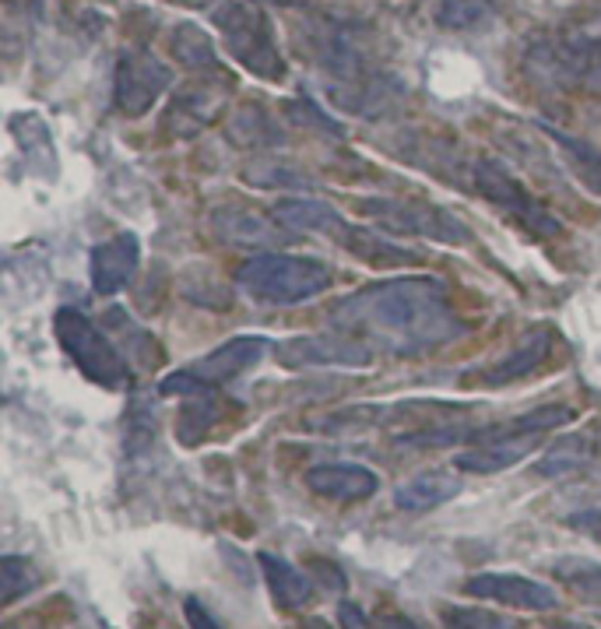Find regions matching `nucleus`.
I'll use <instances>...</instances> for the list:
<instances>
[{
	"label": "nucleus",
	"instance_id": "nucleus-16",
	"mask_svg": "<svg viewBox=\"0 0 601 629\" xmlns=\"http://www.w3.org/2000/svg\"><path fill=\"white\" fill-rule=\"evenodd\" d=\"M272 218L281 229L321 232V236H335V239H341V232L349 229V222L338 215V207H330L321 198H281L272 207Z\"/></svg>",
	"mask_w": 601,
	"mask_h": 629
},
{
	"label": "nucleus",
	"instance_id": "nucleus-10",
	"mask_svg": "<svg viewBox=\"0 0 601 629\" xmlns=\"http://www.w3.org/2000/svg\"><path fill=\"white\" fill-rule=\"evenodd\" d=\"M464 591L475 597H486V602H500L524 612H552L560 605V594H555L549 583L521 577V574H475L464 580Z\"/></svg>",
	"mask_w": 601,
	"mask_h": 629
},
{
	"label": "nucleus",
	"instance_id": "nucleus-39",
	"mask_svg": "<svg viewBox=\"0 0 601 629\" xmlns=\"http://www.w3.org/2000/svg\"><path fill=\"white\" fill-rule=\"evenodd\" d=\"M380 629H423L418 622H412L409 616H384Z\"/></svg>",
	"mask_w": 601,
	"mask_h": 629
},
{
	"label": "nucleus",
	"instance_id": "nucleus-6",
	"mask_svg": "<svg viewBox=\"0 0 601 629\" xmlns=\"http://www.w3.org/2000/svg\"><path fill=\"white\" fill-rule=\"evenodd\" d=\"M359 212L366 218L380 222L390 236H426L433 243L464 247L472 239L468 226L450 215L447 207L426 204V201H390V198H370L359 201Z\"/></svg>",
	"mask_w": 601,
	"mask_h": 629
},
{
	"label": "nucleus",
	"instance_id": "nucleus-23",
	"mask_svg": "<svg viewBox=\"0 0 601 629\" xmlns=\"http://www.w3.org/2000/svg\"><path fill=\"white\" fill-rule=\"evenodd\" d=\"M341 243L349 247L359 261L377 264V267H404V264H418V253H415V250L390 243V239L377 236L373 229L349 226V229L341 232Z\"/></svg>",
	"mask_w": 601,
	"mask_h": 629
},
{
	"label": "nucleus",
	"instance_id": "nucleus-15",
	"mask_svg": "<svg viewBox=\"0 0 601 629\" xmlns=\"http://www.w3.org/2000/svg\"><path fill=\"white\" fill-rule=\"evenodd\" d=\"M549 352H552V331L549 327H538V331L524 335L521 344L506 358H500L496 366H489L483 377H478V383L483 387H506L514 380L531 377V373H538L546 366Z\"/></svg>",
	"mask_w": 601,
	"mask_h": 629
},
{
	"label": "nucleus",
	"instance_id": "nucleus-14",
	"mask_svg": "<svg viewBox=\"0 0 601 629\" xmlns=\"http://www.w3.org/2000/svg\"><path fill=\"white\" fill-rule=\"evenodd\" d=\"M461 489H464V482L454 471L433 468V471L409 478V482H401L395 489V503L404 514H429V511H437V506L458 500Z\"/></svg>",
	"mask_w": 601,
	"mask_h": 629
},
{
	"label": "nucleus",
	"instance_id": "nucleus-17",
	"mask_svg": "<svg viewBox=\"0 0 601 629\" xmlns=\"http://www.w3.org/2000/svg\"><path fill=\"white\" fill-rule=\"evenodd\" d=\"M222 92L215 85H201V88H184L173 102H170V113H165V127L176 138H193L201 134L222 110Z\"/></svg>",
	"mask_w": 601,
	"mask_h": 629
},
{
	"label": "nucleus",
	"instance_id": "nucleus-33",
	"mask_svg": "<svg viewBox=\"0 0 601 629\" xmlns=\"http://www.w3.org/2000/svg\"><path fill=\"white\" fill-rule=\"evenodd\" d=\"M243 179L253 187H310V179L303 173L278 166V162H253V166H247Z\"/></svg>",
	"mask_w": 601,
	"mask_h": 629
},
{
	"label": "nucleus",
	"instance_id": "nucleus-7",
	"mask_svg": "<svg viewBox=\"0 0 601 629\" xmlns=\"http://www.w3.org/2000/svg\"><path fill=\"white\" fill-rule=\"evenodd\" d=\"M472 179H475V190L483 193L489 204L500 207V212H506L521 229H528L531 236H560L563 222L552 212H546L542 201H538L535 193L503 166V162L478 159L475 169H472Z\"/></svg>",
	"mask_w": 601,
	"mask_h": 629
},
{
	"label": "nucleus",
	"instance_id": "nucleus-13",
	"mask_svg": "<svg viewBox=\"0 0 601 629\" xmlns=\"http://www.w3.org/2000/svg\"><path fill=\"white\" fill-rule=\"evenodd\" d=\"M138 261H141V243L134 232H120L107 243H99L92 250V289L99 295H113L120 292L130 281V275L138 272Z\"/></svg>",
	"mask_w": 601,
	"mask_h": 629
},
{
	"label": "nucleus",
	"instance_id": "nucleus-8",
	"mask_svg": "<svg viewBox=\"0 0 601 629\" xmlns=\"http://www.w3.org/2000/svg\"><path fill=\"white\" fill-rule=\"evenodd\" d=\"M275 358H278L281 369H321V366L355 369V366L373 363V344L355 338V335H345V331L299 335V338L278 341Z\"/></svg>",
	"mask_w": 601,
	"mask_h": 629
},
{
	"label": "nucleus",
	"instance_id": "nucleus-42",
	"mask_svg": "<svg viewBox=\"0 0 601 629\" xmlns=\"http://www.w3.org/2000/svg\"><path fill=\"white\" fill-rule=\"evenodd\" d=\"M176 4H184V8H204L208 0H176Z\"/></svg>",
	"mask_w": 601,
	"mask_h": 629
},
{
	"label": "nucleus",
	"instance_id": "nucleus-21",
	"mask_svg": "<svg viewBox=\"0 0 601 629\" xmlns=\"http://www.w3.org/2000/svg\"><path fill=\"white\" fill-rule=\"evenodd\" d=\"M225 138H229L236 148H275L285 141V134L278 127L275 116H267L264 106H239L229 119H225Z\"/></svg>",
	"mask_w": 601,
	"mask_h": 629
},
{
	"label": "nucleus",
	"instance_id": "nucleus-37",
	"mask_svg": "<svg viewBox=\"0 0 601 629\" xmlns=\"http://www.w3.org/2000/svg\"><path fill=\"white\" fill-rule=\"evenodd\" d=\"M313 574H317V577L324 580V588H327V591H335V594L349 588V580H345V574L338 570L335 563H324V559H317V563H313Z\"/></svg>",
	"mask_w": 601,
	"mask_h": 629
},
{
	"label": "nucleus",
	"instance_id": "nucleus-22",
	"mask_svg": "<svg viewBox=\"0 0 601 629\" xmlns=\"http://www.w3.org/2000/svg\"><path fill=\"white\" fill-rule=\"evenodd\" d=\"M258 563H261V570L267 577V588H272L275 602L281 608H303L313 597V583L299 574V566H292L289 559L275 556V552H261Z\"/></svg>",
	"mask_w": 601,
	"mask_h": 629
},
{
	"label": "nucleus",
	"instance_id": "nucleus-31",
	"mask_svg": "<svg viewBox=\"0 0 601 629\" xmlns=\"http://www.w3.org/2000/svg\"><path fill=\"white\" fill-rule=\"evenodd\" d=\"M492 18L489 0H443L437 8V25L447 33H472V28L486 25Z\"/></svg>",
	"mask_w": 601,
	"mask_h": 629
},
{
	"label": "nucleus",
	"instance_id": "nucleus-38",
	"mask_svg": "<svg viewBox=\"0 0 601 629\" xmlns=\"http://www.w3.org/2000/svg\"><path fill=\"white\" fill-rule=\"evenodd\" d=\"M566 524H569V528H580V531L594 534L598 542H601V511H580L574 517H566Z\"/></svg>",
	"mask_w": 601,
	"mask_h": 629
},
{
	"label": "nucleus",
	"instance_id": "nucleus-40",
	"mask_svg": "<svg viewBox=\"0 0 601 629\" xmlns=\"http://www.w3.org/2000/svg\"><path fill=\"white\" fill-rule=\"evenodd\" d=\"M552 629H594L588 622H574V619H563V622H552Z\"/></svg>",
	"mask_w": 601,
	"mask_h": 629
},
{
	"label": "nucleus",
	"instance_id": "nucleus-20",
	"mask_svg": "<svg viewBox=\"0 0 601 629\" xmlns=\"http://www.w3.org/2000/svg\"><path fill=\"white\" fill-rule=\"evenodd\" d=\"M577 418V412L569 404H542L535 412H524L517 418H510L503 426H489V429H475L472 440L475 443H486V440H503V437H542L549 429H560L569 426Z\"/></svg>",
	"mask_w": 601,
	"mask_h": 629
},
{
	"label": "nucleus",
	"instance_id": "nucleus-1",
	"mask_svg": "<svg viewBox=\"0 0 601 629\" xmlns=\"http://www.w3.org/2000/svg\"><path fill=\"white\" fill-rule=\"evenodd\" d=\"M330 327L395 355H423L464 335L440 278H395L359 289L335 303Z\"/></svg>",
	"mask_w": 601,
	"mask_h": 629
},
{
	"label": "nucleus",
	"instance_id": "nucleus-19",
	"mask_svg": "<svg viewBox=\"0 0 601 629\" xmlns=\"http://www.w3.org/2000/svg\"><path fill=\"white\" fill-rule=\"evenodd\" d=\"M215 229L222 239H229L236 247L247 250H264V247H278L281 243V229L275 218H264L258 212H247V207H218L212 215Z\"/></svg>",
	"mask_w": 601,
	"mask_h": 629
},
{
	"label": "nucleus",
	"instance_id": "nucleus-36",
	"mask_svg": "<svg viewBox=\"0 0 601 629\" xmlns=\"http://www.w3.org/2000/svg\"><path fill=\"white\" fill-rule=\"evenodd\" d=\"M338 629H373V626L366 619V612L355 602H341L338 605Z\"/></svg>",
	"mask_w": 601,
	"mask_h": 629
},
{
	"label": "nucleus",
	"instance_id": "nucleus-35",
	"mask_svg": "<svg viewBox=\"0 0 601 629\" xmlns=\"http://www.w3.org/2000/svg\"><path fill=\"white\" fill-rule=\"evenodd\" d=\"M184 612H187V622H190V629H225L212 612H208L198 597H187L184 602Z\"/></svg>",
	"mask_w": 601,
	"mask_h": 629
},
{
	"label": "nucleus",
	"instance_id": "nucleus-26",
	"mask_svg": "<svg viewBox=\"0 0 601 629\" xmlns=\"http://www.w3.org/2000/svg\"><path fill=\"white\" fill-rule=\"evenodd\" d=\"M591 440L584 437V432H569V437L563 440H555L549 451L542 454V461L535 464V471L542 475V478H563L569 471H577L584 468V464L591 461Z\"/></svg>",
	"mask_w": 601,
	"mask_h": 629
},
{
	"label": "nucleus",
	"instance_id": "nucleus-27",
	"mask_svg": "<svg viewBox=\"0 0 601 629\" xmlns=\"http://www.w3.org/2000/svg\"><path fill=\"white\" fill-rule=\"evenodd\" d=\"M552 574L563 580V588H569L584 602L601 605V563L584 556H563L552 563Z\"/></svg>",
	"mask_w": 601,
	"mask_h": 629
},
{
	"label": "nucleus",
	"instance_id": "nucleus-3",
	"mask_svg": "<svg viewBox=\"0 0 601 629\" xmlns=\"http://www.w3.org/2000/svg\"><path fill=\"white\" fill-rule=\"evenodd\" d=\"M236 286L253 299H264V303L292 306L327 292L335 286V272H330L324 261H313V257L261 250L239 264Z\"/></svg>",
	"mask_w": 601,
	"mask_h": 629
},
{
	"label": "nucleus",
	"instance_id": "nucleus-41",
	"mask_svg": "<svg viewBox=\"0 0 601 629\" xmlns=\"http://www.w3.org/2000/svg\"><path fill=\"white\" fill-rule=\"evenodd\" d=\"M299 629H335V626H330L327 619H317V616H313V619H306Z\"/></svg>",
	"mask_w": 601,
	"mask_h": 629
},
{
	"label": "nucleus",
	"instance_id": "nucleus-32",
	"mask_svg": "<svg viewBox=\"0 0 601 629\" xmlns=\"http://www.w3.org/2000/svg\"><path fill=\"white\" fill-rule=\"evenodd\" d=\"M440 619L447 629H517V622L503 612L478 608V605H443Z\"/></svg>",
	"mask_w": 601,
	"mask_h": 629
},
{
	"label": "nucleus",
	"instance_id": "nucleus-25",
	"mask_svg": "<svg viewBox=\"0 0 601 629\" xmlns=\"http://www.w3.org/2000/svg\"><path fill=\"white\" fill-rule=\"evenodd\" d=\"M218 415H222V404H218L215 391L187 398L184 408H179V415H176V437H179V443L198 446L208 437V432H212V426L218 423Z\"/></svg>",
	"mask_w": 601,
	"mask_h": 629
},
{
	"label": "nucleus",
	"instance_id": "nucleus-2",
	"mask_svg": "<svg viewBox=\"0 0 601 629\" xmlns=\"http://www.w3.org/2000/svg\"><path fill=\"white\" fill-rule=\"evenodd\" d=\"M524 71L546 88L601 92V18H580L563 33L531 42Z\"/></svg>",
	"mask_w": 601,
	"mask_h": 629
},
{
	"label": "nucleus",
	"instance_id": "nucleus-4",
	"mask_svg": "<svg viewBox=\"0 0 601 629\" xmlns=\"http://www.w3.org/2000/svg\"><path fill=\"white\" fill-rule=\"evenodd\" d=\"M212 22L222 33L229 56L239 60L253 78H264V81L285 78V60H281V50L275 42L272 18H267L258 4H247V0H225L222 8H215Z\"/></svg>",
	"mask_w": 601,
	"mask_h": 629
},
{
	"label": "nucleus",
	"instance_id": "nucleus-5",
	"mask_svg": "<svg viewBox=\"0 0 601 629\" xmlns=\"http://www.w3.org/2000/svg\"><path fill=\"white\" fill-rule=\"evenodd\" d=\"M53 335L60 341V349L71 355V363L92 383L107 387V391L127 387L130 369L124 363V355L116 352V344L102 335L85 313H78L74 306H60L53 313Z\"/></svg>",
	"mask_w": 601,
	"mask_h": 629
},
{
	"label": "nucleus",
	"instance_id": "nucleus-11",
	"mask_svg": "<svg viewBox=\"0 0 601 629\" xmlns=\"http://www.w3.org/2000/svg\"><path fill=\"white\" fill-rule=\"evenodd\" d=\"M306 486L310 492H317V496L330 503H363L370 496H377L380 478L377 471H370L366 464L335 461V464H317V468H310Z\"/></svg>",
	"mask_w": 601,
	"mask_h": 629
},
{
	"label": "nucleus",
	"instance_id": "nucleus-9",
	"mask_svg": "<svg viewBox=\"0 0 601 629\" xmlns=\"http://www.w3.org/2000/svg\"><path fill=\"white\" fill-rule=\"evenodd\" d=\"M170 67L155 60L148 50H124L116 60L113 78V102L124 116H141L159 102V96L170 88Z\"/></svg>",
	"mask_w": 601,
	"mask_h": 629
},
{
	"label": "nucleus",
	"instance_id": "nucleus-29",
	"mask_svg": "<svg viewBox=\"0 0 601 629\" xmlns=\"http://www.w3.org/2000/svg\"><path fill=\"white\" fill-rule=\"evenodd\" d=\"M552 141L563 148L569 166L577 169V176L588 184L594 193H601V148H594L591 141H580L574 134H563V130H549Z\"/></svg>",
	"mask_w": 601,
	"mask_h": 629
},
{
	"label": "nucleus",
	"instance_id": "nucleus-24",
	"mask_svg": "<svg viewBox=\"0 0 601 629\" xmlns=\"http://www.w3.org/2000/svg\"><path fill=\"white\" fill-rule=\"evenodd\" d=\"M170 53L179 60L187 71H218V56H215V42L204 33L201 25H176L170 33Z\"/></svg>",
	"mask_w": 601,
	"mask_h": 629
},
{
	"label": "nucleus",
	"instance_id": "nucleus-28",
	"mask_svg": "<svg viewBox=\"0 0 601 629\" xmlns=\"http://www.w3.org/2000/svg\"><path fill=\"white\" fill-rule=\"evenodd\" d=\"M11 134H14V141L22 144V152L36 162V166L42 173H53L57 169V162H53V148H50V130L47 124L36 116V113H22V116H14L11 119Z\"/></svg>",
	"mask_w": 601,
	"mask_h": 629
},
{
	"label": "nucleus",
	"instance_id": "nucleus-34",
	"mask_svg": "<svg viewBox=\"0 0 601 629\" xmlns=\"http://www.w3.org/2000/svg\"><path fill=\"white\" fill-rule=\"evenodd\" d=\"M204 391H215V383L193 377L190 369H179V373H173V377H165L159 383L162 398H193V394H204Z\"/></svg>",
	"mask_w": 601,
	"mask_h": 629
},
{
	"label": "nucleus",
	"instance_id": "nucleus-30",
	"mask_svg": "<svg viewBox=\"0 0 601 629\" xmlns=\"http://www.w3.org/2000/svg\"><path fill=\"white\" fill-rule=\"evenodd\" d=\"M42 583L39 570L25 556H4L0 559V602L14 605L18 597L33 594Z\"/></svg>",
	"mask_w": 601,
	"mask_h": 629
},
{
	"label": "nucleus",
	"instance_id": "nucleus-18",
	"mask_svg": "<svg viewBox=\"0 0 601 629\" xmlns=\"http://www.w3.org/2000/svg\"><path fill=\"white\" fill-rule=\"evenodd\" d=\"M538 446V437H503V440H486L472 446L454 457V468L458 471H468V475H496V471H506L521 464L531 451Z\"/></svg>",
	"mask_w": 601,
	"mask_h": 629
},
{
	"label": "nucleus",
	"instance_id": "nucleus-12",
	"mask_svg": "<svg viewBox=\"0 0 601 629\" xmlns=\"http://www.w3.org/2000/svg\"><path fill=\"white\" fill-rule=\"evenodd\" d=\"M272 349V341L264 335H239V338H229L218 349H212L208 355H201L198 363H190L187 369L193 377H201L208 383H225V380H236L239 373H247L261 363Z\"/></svg>",
	"mask_w": 601,
	"mask_h": 629
}]
</instances>
